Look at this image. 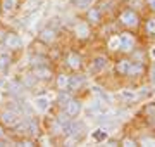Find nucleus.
I'll use <instances>...</instances> for the list:
<instances>
[{"mask_svg": "<svg viewBox=\"0 0 155 147\" xmlns=\"http://www.w3.org/2000/svg\"><path fill=\"white\" fill-rule=\"evenodd\" d=\"M119 21H121V24L124 26L126 29H136L140 26V14L134 9H131V7H127V9H124V11L119 14Z\"/></svg>", "mask_w": 155, "mask_h": 147, "instance_id": "1", "label": "nucleus"}, {"mask_svg": "<svg viewBox=\"0 0 155 147\" xmlns=\"http://www.w3.org/2000/svg\"><path fill=\"white\" fill-rule=\"evenodd\" d=\"M62 130H64V133H66L67 137H71L72 140L76 142V140H79V137L86 132V128H84L83 121H78L76 118H72L71 121H69V123L62 128Z\"/></svg>", "mask_w": 155, "mask_h": 147, "instance_id": "2", "label": "nucleus"}, {"mask_svg": "<svg viewBox=\"0 0 155 147\" xmlns=\"http://www.w3.org/2000/svg\"><path fill=\"white\" fill-rule=\"evenodd\" d=\"M119 40H121V52L124 54H131L134 50V47H136V38H134V35L127 29V31H122L119 35Z\"/></svg>", "mask_w": 155, "mask_h": 147, "instance_id": "3", "label": "nucleus"}, {"mask_svg": "<svg viewBox=\"0 0 155 147\" xmlns=\"http://www.w3.org/2000/svg\"><path fill=\"white\" fill-rule=\"evenodd\" d=\"M21 121V114L14 111V109H4V111H0V123L4 125V126H16L17 123Z\"/></svg>", "mask_w": 155, "mask_h": 147, "instance_id": "4", "label": "nucleus"}, {"mask_svg": "<svg viewBox=\"0 0 155 147\" xmlns=\"http://www.w3.org/2000/svg\"><path fill=\"white\" fill-rule=\"evenodd\" d=\"M81 109H83V104L78 101V99H74V97H71V99L64 104V113H66L69 118H78L79 113H81Z\"/></svg>", "mask_w": 155, "mask_h": 147, "instance_id": "5", "label": "nucleus"}, {"mask_svg": "<svg viewBox=\"0 0 155 147\" xmlns=\"http://www.w3.org/2000/svg\"><path fill=\"white\" fill-rule=\"evenodd\" d=\"M31 73L38 78V81H48V80L54 78V71H52L47 64H38V66H33Z\"/></svg>", "mask_w": 155, "mask_h": 147, "instance_id": "6", "label": "nucleus"}, {"mask_svg": "<svg viewBox=\"0 0 155 147\" xmlns=\"http://www.w3.org/2000/svg\"><path fill=\"white\" fill-rule=\"evenodd\" d=\"M91 35V24L88 21H79L74 24V36L78 40H86Z\"/></svg>", "mask_w": 155, "mask_h": 147, "instance_id": "7", "label": "nucleus"}, {"mask_svg": "<svg viewBox=\"0 0 155 147\" xmlns=\"http://www.w3.org/2000/svg\"><path fill=\"white\" fill-rule=\"evenodd\" d=\"M4 45H5L9 50H19L22 47V40L16 31H7L5 40H4Z\"/></svg>", "mask_w": 155, "mask_h": 147, "instance_id": "8", "label": "nucleus"}, {"mask_svg": "<svg viewBox=\"0 0 155 147\" xmlns=\"http://www.w3.org/2000/svg\"><path fill=\"white\" fill-rule=\"evenodd\" d=\"M57 31L52 26H47V28H43L41 31H40V42L41 43H45V45H52L54 42L57 40Z\"/></svg>", "mask_w": 155, "mask_h": 147, "instance_id": "9", "label": "nucleus"}, {"mask_svg": "<svg viewBox=\"0 0 155 147\" xmlns=\"http://www.w3.org/2000/svg\"><path fill=\"white\" fill-rule=\"evenodd\" d=\"M143 73H145L143 62L131 61L129 62V68H127V71H126V76L127 78H140V76H143Z\"/></svg>", "mask_w": 155, "mask_h": 147, "instance_id": "10", "label": "nucleus"}, {"mask_svg": "<svg viewBox=\"0 0 155 147\" xmlns=\"http://www.w3.org/2000/svg\"><path fill=\"white\" fill-rule=\"evenodd\" d=\"M84 85V78L81 76V74H72V76H69V83H67V90L71 92V94H74V92H79L81 88H83Z\"/></svg>", "mask_w": 155, "mask_h": 147, "instance_id": "11", "label": "nucleus"}, {"mask_svg": "<svg viewBox=\"0 0 155 147\" xmlns=\"http://www.w3.org/2000/svg\"><path fill=\"white\" fill-rule=\"evenodd\" d=\"M66 62L72 71H79V69L83 68V59H81V56H79L78 52H69Z\"/></svg>", "mask_w": 155, "mask_h": 147, "instance_id": "12", "label": "nucleus"}, {"mask_svg": "<svg viewBox=\"0 0 155 147\" xmlns=\"http://www.w3.org/2000/svg\"><path fill=\"white\" fill-rule=\"evenodd\" d=\"M102 11L98 7H88L86 9V21L90 24H100L102 23Z\"/></svg>", "mask_w": 155, "mask_h": 147, "instance_id": "13", "label": "nucleus"}, {"mask_svg": "<svg viewBox=\"0 0 155 147\" xmlns=\"http://www.w3.org/2000/svg\"><path fill=\"white\" fill-rule=\"evenodd\" d=\"M33 106L38 109L40 113H45V111H48V108H50L48 97H47V95H38V97H35V99H33Z\"/></svg>", "mask_w": 155, "mask_h": 147, "instance_id": "14", "label": "nucleus"}, {"mask_svg": "<svg viewBox=\"0 0 155 147\" xmlns=\"http://www.w3.org/2000/svg\"><path fill=\"white\" fill-rule=\"evenodd\" d=\"M107 68V57L105 56H97L91 62V69L95 73H102L104 69Z\"/></svg>", "mask_w": 155, "mask_h": 147, "instance_id": "15", "label": "nucleus"}, {"mask_svg": "<svg viewBox=\"0 0 155 147\" xmlns=\"http://www.w3.org/2000/svg\"><path fill=\"white\" fill-rule=\"evenodd\" d=\"M0 5H2V12L11 14V12H14L19 7V0H2Z\"/></svg>", "mask_w": 155, "mask_h": 147, "instance_id": "16", "label": "nucleus"}, {"mask_svg": "<svg viewBox=\"0 0 155 147\" xmlns=\"http://www.w3.org/2000/svg\"><path fill=\"white\" fill-rule=\"evenodd\" d=\"M91 138H93L95 142L102 144V142L109 140V132H107L105 128H97L95 132H91Z\"/></svg>", "mask_w": 155, "mask_h": 147, "instance_id": "17", "label": "nucleus"}, {"mask_svg": "<svg viewBox=\"0 0 155 147\" xmlns=\"http://www.w3.org/2000/svg\"><path fill=\"white\" fill-rule=\"evenodd\" d=\"M143 116L148 119L152 125H155V104L153 102H150V104H147L143 108Z\"/></svg>", "mask_w": 155, "mask_h": 147, "instance_id": "18", "label": "nucleus"}, {"mask_svg": "<svg viewBox=\"0 0 155 147\" xmlns=\"http://www.w3.org/2000/svg\"><path fill=\"white\" fill-rule=\"evenodd\" d=\"M107 47L110 52H119L121 50V40H119V35H112L109 42H107Z\"/></svg>", "mask_w": 155, "mask_h": 147, "instance_id": "19", "label": "nucleus"}, {"mask_svg": "<svg viewBox=\"0 0 155 147\" xmlns=\"http://www.w3.org/2000/svg\"><path fill=\"white\" fill-rule=\"evenodd\" d=\"M21 83H22V87H26V88H31V87H35L36 83H38V78H36L33 73H26L24 76H22Z\"/></svg>", "mask_w": 155, "mask_h": 147, "instance_id": "20", "label": "nucleus"}, {"mask_svg": "<svg viewBox=\"0 0 155 147\" xmlns=\"http://www.w3.org/2000/svg\"><path fill=\"white\" fill-rule=\"evenodd\" d=\"M129 62H131V59H121V61L116 64V73L121 74V76H126V71H127V68H129Z\"/></svg>", "mask_w": 155, "mask_h": 147, "instance_id": "21", "label": "nucleus"}, {"mask_svg": "<svg viewBox=\"0 0 155 147\" xmlns=\"http://www.w3.org/2000/svg\"><path fill=\"white\" fill-rule=\"evenodd\" d=\"M67 83H69V76L67 74H59V76H55L57 90H67Z\"/></svg>", "mask_w": 155, "mask_h": 147, "instance_id": "22", "label": "nucleus"}, {"mask_svg": "<svg viewBox=\"0 0 155 147\" xmlns=\"http://www.w3.org/2000/svg\"><path fill=\"white\" fill-rule=\"evenodd\" d=\"M91 4H93V0H72V5L81 11H86L88 7H91Z\"/></svg>", "mask_w": 155, "mask_h": 147, "instance_id": "23", "label": "nucleus"}, {"mask_svg": "<svg viewBox=\"0 0 155 147\" xmlns=\"http://www.w3.org/2000/svg\"><path fill=\"white\" fill-rule=\"evenodd\" d=\"M145 31H147L150 36H155V17L147 19V23H145Z\"/></svg>", "mask_w": 155, "mask_h": 147, "instance_id": "24", "label": "nucleus"}, {"mask_svg": "<svg viewBox=\"0 0 155 147\" xmlns=\"http://www.w3.org/2000/svg\"><path fill=\"white\" fill-rule=\"evenodd\" d=\"M61 92V94H59V99H57V102H59V106H62V108H64V104H66L67 101H69V99H71V92L69 90H59Z\"/></svg>", "mask_w": 155, "mask_h": 147, "instance_id": "25", "label": "nucleus"}, {"mask_svg": "<svg viewBox=\"0 0 155 147\" xmlns=\"http://www.w3.org/2000/svg\"><path fill=\"white\" fill-rule=\"evenodd\" d=\"M121 145H124V147H136V145H140V142L136 140V138H133V137H124L121 140Z\"/></svg>", "mask_w": 155, "mask_h": 147, "instance_id": "26", "label": "nucleus"}, {"mask_svg": "<svg viewBox=\"0 0 155 147\" xmlns=\"http://www.w3.org/2000/svg\"><path fill=\"white\" fill-rule=\"evenodd\" d=\"M121 97L122 99H126V101H134V99H136V94H134L133 90H129V88H122Z\"/></svg>", "mask_w": 155, "mask_h": 147, "instance_id": "27", "label": "nucleus"}, {"mask_svg": "<svg viewBox=\"0 0 155 147\" xmlns=\"http://www.w3.org/2000/svg\"><path fill=\"white\" fill-rule=\"evenodd\" d=\"M141 145H155V137H143L141 140H140Z\"/></svg>", "mask_w": 155, "mask_h": 147, "instance_id": "28", "label": "nucleus"}, {"mask_svg": "<svg viewBox=\"0 0 155 147\" xmlns=\"http://www.w3.org/2000/svg\"><path fill=\"white\" fill-rule=\"evenodd\" d=\"M9 61H11V57L9 56H4V54H0V69H4L9 66Z\"/></svg>", "mask_w": 155, "mask_h": 147, "instance_id": "29", "label": "nucleus"}, {"mask_svg": "<svg viewBox=\"0 0 155 147\" xmlns=\"http://www.w3.org/2000/svg\"><path fill=\"white\" fill-rule=\"evenodd\" d=\"M150 81L155 85V64H152V66H150Z\"/></svg>", "mask_w": 155, "mask_h": 147, "instance_id": "30", "label": "nucleus"}, {"mask_svg": "<svg viewBox=\"0 0 155 147\" xmlns=\"http://www.w3.org/2000/svg\"><path fill=\"white\" fill-rule=\"evenodd\" d=\"M145 4H147V7L152 12H155V0H145Z\"/></svg>", "mask_w": 155, "mask_h": 147, "instance_id": "31", "label": "nucleus"}, {"mask_svg": "<svg viewBox=\"0 0 155 147\" xmlns=\"http://www.w3.org/2000/svg\"><path fill=\"white\" fill-rule=\"evenodd\" d=\"M5 138V128H4V125L0 123V140H4Z\"/></svg>", "mask_w": 155, "mask_h": 147, "instance_id": "32", "label": "nucleus"}, {"mask_svg": "<svg viewBox=\"0 0 155 147\" xmlns=\"http://www.w3.org/2000/svg\"><path fill=\"white\" fill-rule=\"evenodd\" d=\"M5 35H7V31L0 29V43H4V40H5Z\"/></svg>", "mask_w": 155, "mask_h": 147, "instance_id": "33", "label": "nucleus"}, {"mask_svg": "<svg viewBox=\"0 0 155 147\" xmlns=\"http://www.w3.org/2000/svg\"><path fill=\"white\" fill-rule=\"evenodd\" d=\"M152 54H153V56H155V49H153V50H152Z\"/></svg>", "mask_w": 155, "mask_h": 147, "instance_id": "34", "label": "nucleus"}, {"mask_svg": "<svg viewBox=\"0 0 155 147\" xmlns=\"http://www.w3.org/2000/svg\"><path fill=\"white\" fill-rule=\"evenodd\" d=\"M0 14H2V5H0Z\"/></svg>", "mask_w": 155, "mask_h": 147, "instance_id": "35", "label": "nucleus"}]
</instances>
